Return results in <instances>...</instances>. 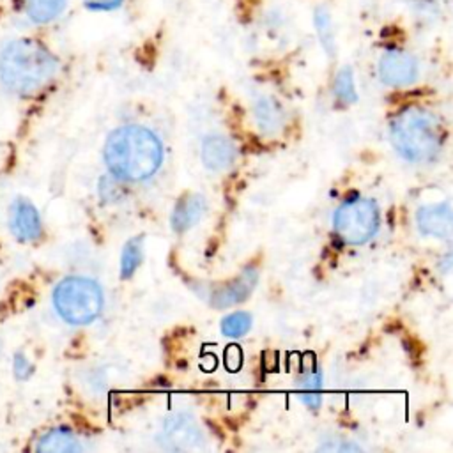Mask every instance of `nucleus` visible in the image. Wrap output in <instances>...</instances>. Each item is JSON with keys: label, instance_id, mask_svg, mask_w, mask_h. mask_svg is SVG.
Masks as SVG:
<instances>
[{"label": "nucleus", "instance_id": "nucleus-1", "mask_svg": "<svg viewBox=\"0 0 453 453\" xmlns=\"http://www.w3.org/2000/svg\"><path fill=\"white\" fill-rule=\"evenodd\" d=\"M57 71V57L37 39L16 37L0 48V83L14 96H35L51 83Z\"/></svg>", "mask_w": 453, "mask_h": 453}, {"label": "nucleus", "instance_id": "nucleus-2", "mask_svg": "<svg viewBox=\"0 0 453 453\" xmlns=\"http://www.w3.org/2000/svg\"><path fill=\"white\" fill-rule=\"evenodd\" d=\"M161 161V142L143 126H122L106 138L104 163L117 179L129 182L145 180L157 172Z\"/></svg>", "mask_w": 453, "mask_h": 453}, {"label": "nucleus", "instance_id": "nucleus-3", "mask_svg": "<svg viewBox=\"0 0 453 453\" xmlns=\"http://www.w3.org/2000/svg\"><path fill=\"white\" fill-rule=\"evenodd\" d=\"M395 149L409 161L425 163L434 159L444 142V129L439 119L423 108H405L391 124Z\"/></svg>", "mask_w": 453, "mask_h": 453}, {"label": "nucleus", "instance_id": "nucleus-4", "mask_svg": "<svg viewBox=\"0 0 453 453\" xmlns=\"http://www.w3.org/2000/svg\"><path fill=\"white\" fill-rule=\"evenodd\" d=\"M53 306L67 324L85 326L99 317L103 290L90 278L69 276L55 287Z\"/></svg>", "mask_w": 453, "mask_h": 453}, {"label": "nucleus", "instance_id": "nucleus-5", "mask_svg": "<svg viewBox=\"0 0 453 453\" xmlns=\"http://www.w3.org/2000/svg\"><path fill=\"white\" fill-rule=\"evenodd\" d=\"M379 207L370 198H350L334 212V232L349 244H363L379 230Z\"/></svg>", "mask_w": 453, "mask_h": 453}, {"label": "nucleus", "instance_id": "nucleus-6", "mask_svg": "<svg viewBox=\"0 0 453 453\" xmlns=\"http://www.w3.org/2000/svg\"><path fill=\"white\" fill-rule=\"evenodd\" d=\"M379 76L389 87L411 85L418 78V62L403 50H389L379 60Z\"/></svg>", "mask_w": 453, "mask_h": 453}, {"label": "nucleus", "instance_id": "nucleus-7", "mask_svg": "<svg viewBox=\"0 0 453 453\" xmlns=\"http://www.w3.org/2000/svg\"><path fill=\"white\" fill-rule=\"evenodd\" d=\"M9 228L19 242H35L41 239L42 223L37 209L27 198H16L9 205Z\"/></svg>", "mask_w": 453, "mask_h": 453}, {"label": "nucleus", "instance_id": "nucleus-8", "mask_svg": "<svg viewBox=\"0 0 453 453\" xmlns=\"http://www.w3.org/2000/svg\"><path fill=\"white\" fill-rule=\"evenodd\" d=\"M159 441L165 442L168 449H188L202 446L203 435L191 416L173 414L166 418Z\"/></svg>", "mask_w": 453, "mask_h": 453}, {"label": "nucleus", "instance_id": "nucleus-9", "mask_svg": "<svg viewBox=\"0 0 453 453\" xmlns=\"http://www.w3.org/2000/svg\"><path fill=\"white\" fill-rule=\"evenodd\" d=\"M421 234L432 237H449L451 234V207L449 202L421 207L416 214Z\"/></svg>", "mask_w": 453, "mask_h": 453}, {"label": "nucleus", "instance_id": "nucleus-10", "mask_svg": "<svg viewBox=\"0 0 453 453\" xmlns=\"http://www.w3.org/2000/svg\"><path fill=\"white\" fill-rule=\"evenodd\" d=\"M200 154H202L203 165L214 172L226 170L235 159V149L232 142L219 134H211L203 138Z\"/></svg>", "mask_w": 453, "mask_h": 453}, {"label": "nucleus", "instance_id": "nucleus-11", "mask_svg": "<svg viewBox=\"0 0 453 453\" xmlns=\"http://www.w3.org/2000/svg\"><path fill=\"white\" fill-rule=\"evenodd\" d=\"M257 285V271L255 269H244L237 280L230 281L228 285L221 287L214 296H212V306L216 308H226L232 304H237L244 301L253 287Z\"/></svg>", "mask_w": 453, "mask_h": 453}, {"label": "nucleus", "instance_id": "nucleus-12", "mask_svg": "<svg viewBox=\"0 0 453 453\" xmlns=\"http://www.w3.org/2000/svg\"><path fill=\"white\" fill-rule=\"evenodd\" d=\"M205 212V198L198 193H189L182 196L170 218V223L175 232H184L191 228Z\"/></svg>", "mask_w": 453, "mask_h": 453}, {"label": "nucleus", "instance_id": "nucleus-13", "mask_svg": "<svg viewBox=\"0 0 453 453\" xmlns=\"http://www.w3.org/2000/svg\"><path fill=\"white\" fill-rule=\"evenodd\" d=\"M23 16L34 25H48L60 18L67 0H21Z\"/></svg>", "mask_w": 453, "mask_h": 453}, {"label": "nucleus", "instance_id": "nucleus-14", "mask_svg": "<svg viewBox=\"0 0 453 453\" xmlns=\"http://www.w3.org/2000/svg\"><path fill=\"white\" fill-rule=\"evenodd\" d=\"M37 451H58V453H71V451H81L83 446L80 444V439H76L74 434H71L65 428H53L46 434H42L35 444Z\"/></svg>", "mask_w": 453, "mask_h": 453}, {"label": "nucleus", "instance_id": "nucleus-15", "mask_svg": "<svg viewBox=\"0 0 453 453\" xmlns=\"http://www.w3.org/2000/svg\"><path fill=\"white\" fill-rule=\"evenodd\" d=\"M255 120L262 133L274 134L283 124V111L274 99L262 97L255 103Z\"/></svg>", "mask_w": 453, "mask_h": 453}, {"label": "nucleus", "instance_id": "nucleus-16", "mask_svg": "<svg viewBox=\"0 0 453 453\" xmlns=\"http://www.w3.org/2000/svg\"><path fill=\"white\" fill-rule=\"evenodd\" d=\"M299 382H301V400L310 409H319V405L322 402V395H320L322 375H320V370H317V368L308 370L306 373H303Z\"/></svg>", "mask_w": 453, "mask_h": 453}, {"label": "nucleus", "instance_id": "nucleus-17", "mask_svg": "<svg viewBox=\"0 0 453 453\" xmlns=\"http://www.w3.org/2000/svg\"><path fill=\"white\" fill-rule=\"evenodd\" d=\"M143 258V239L142 237H133L126 242L120 257V276L126 280L129 278L138 265L142 264Z\"/></svg>", "mask_w": 453, "mask_h": 453}, {"label": "nucleus", "instance_id": "nucleus-18", "mask_svg": "<svg viewBox=\"0 0 453 453\" xmlns=\"http://www.w3.org/2000/svg\"><path fill=\"white\" fill-rule=\"evenodd\" d=\"M251 326V317L250 313L246 311H235V313H230L228 317L223 319L221 322V331L225 336H230V338H239L242 336L244 333H248Z\"/></svg>", "mask_w": 453, "mask_h": 453}, {"label": "nucleus", "instance_id": "nucleus-19", "mask_svg": "<svg viewBox=\"0 0 453 453\" xmlns=\"http://www.w3.org/2000/svg\"><path fill=\"white\" fill-rule=\"evenodd\" d=\"M334 92H336V97L347 104L354 103L356 101V87H354V78H352V73L349 67L342 69L338 74H336V80H334Z\"/></svg>", "mask_w": 453, "mask_h": 453}, {"label": "nucleus", "instance_id": "nucleus-20", "mask_svg": "<svg viewBox=\"0 0 453 453\" xmlns=\"http://www.w3.org/2000/svg\"><path fill=\"white\" fill-rule=\"evenodd\" d=\"M315 19H317V27H319V32L322 34V42H324V48L333 55V35H331V30H329V19L326 16V12L322 11H317L315 14Z\"/></svg>", "mask_w": 453, "mask_h": 453}, {"label": "nucleus", "instance_id": "nucleus-21", "mask_svg": "<svg viewBox=\"0 0 453 453\" xmlns=\"http://www.w3.org/2000/svg\"><path fill=\"white\" fill-rule=\"evenodd\" d=\"M124 0H83L88 11H113L122 5Z\"/></svg>", "mask_w": 453, "mask_h": 453}]
</instances>
